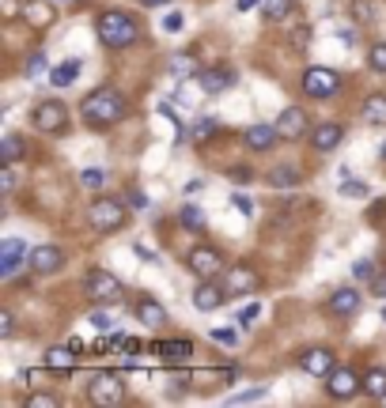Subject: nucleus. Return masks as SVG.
<instances>
[{
    "label": "nucleus",
    "mask_w": 386,
    "mask_h": 408,
    "mask_svg": "<svg viewBox=\"0 0 386 408\" xmlns=\"http://www.w3.org/2000/svg\"><path fill=\"white\" fill-rule=\"evenodd\" d=\"M80 114L87 129H110L125 117V98H121L118 87H98L80 103Z\"/></svg>",
    "instance_id": "1"
},
{
    "label": "nucleus",
    "mask_w": 386,
    "mask_h": 408,
    "mask_svg": "<svg viewBox=\"0 0 386 408\" xmlns=\"http://www.w3.org/2000/svg\"><path fill=\"white\" fill-rule=\"evenodd\" d=\"M98 42L106 49H129L137 42V19L125 12H103L98 16Z\"/></svg>",
    "instance_id": "2"
},
{
    "label": "nucleus",
    "mask_w": 386,
    "mask_h": 408,
    "mask_svg": "<svg viewBox=\"0 0 386 408\" xmlns=\"http://www.w3.org/2000/svg\"><path fill=\"white\" fill-rule=\"evenodd\" d=\"M87 223L98 235H110V231H118L125 223V204L118 201V197H98V201L87 208Z\"/></svg>",
    "instance_id": "3"
},
{
    "label": "nucleus",
    "mask_w": 386,
    "mask_h": 408,
    "mask_svg": "<svg viewBox=\"0 0 386 408\" xmlns=\"http://www.w3.org/2000/svg\"><path fill=\"white\" fill-rule=\"evenodd\" d=\"M84 288H87V295H91L95 303H118L121 295H125L121 280L114 276V272H106V269H91V272H87Z\"/></svg>",
    "instance_id": "4"
},
{
    "label": "nucleus",
    "mask_w": 386,
    "mask_h": 408,
    "mask_svg": "<svg viewBox=\"0 0 386 408\" xmlns=\"http://www.w3.org/2000/svg\"><path fill=\"white\" fill-rule=\"evenodd\" d=\"M341 91V76L334 69H307L303 72V95L307 98H334Z\"/></svg>",
    "instance_id": "5"
},
{
    "label": "nucleus",
    "mask_w": 386,
    "mask_h": 408,
    "mask_svg": "<svg viewBox=\"0 0 386 408\" xmlns=\"http://www.w3.org/2000/svg\"><path fill=\"white\" fill-rule=\"evenodd\" d=\"M121 397H125L121 374H114V371H95L91 374V401L95 404H121Z\"/></svg>",
    "instance_id": "6"
},
{
    "label": "nucleus",
    "mask_w": 386,
    "mask_h": 408,
    "mask_svg": "<svg viewBox=\"0 0 386 408\" xmlns=\"http://www.w3.org/2000/svg\"><path fill=\"white\" fill-rule=\"evenodd\" d=\"M186 269H190L197 280H216L224 261H220V253L212 246H197V250H190V257H186Z\"/></svg>",
    "instance_id": "7"
},
{
    "label": "nucleus",
    "mask_w": 386,
    "mask_h": 408,
    "mask_svg": "<svg viewBox=\"0 0 386 408\" xmlns=\"http://www.w3.org/2000/svg\"><path fill=\"white\" fill-rule=\"evenodd\" d=\"M35 129L38 132H61L64 121H69V110H64V103H57V98H46V103L35 106Z\"/></svg>",
    "instance_id": "8"
},
{
    "label": "nucleus",
    "mask_w": 386,
    "mask_h": 408,
    "mask_svg": "<svg viewBox=\"0 0 386 408\" xmlns=\"http://www.w3.org/2000/svg\"><path fill=\"white\" fill-rule=\"evenodd\" d=\"M300 367L307 374H314V378H329V371L337 367V359H334V351H329V348H307L300 356Z\"/></svg>",
    "instance_id": "9"
},
{
    "label": "nucleus",
    "mask_w": 386,
    "mask_h": 408,
    "mask_svg": "<svg viewBox=\"0 0 386 408\" xmlns=\"http://www.w3.org/2000/svg\"><path fill=\"white\" fill-rule=\"evenodd\" d=\"M360 374L356 371H348V367H334V371H329V385H326V390H329V397H337V401H348V397L352 393H356L360 390Z\"/></svg>",
    "instance_id": "10"
},
{
    "label": "nucleus",
    "mask_w": 386,
    "mask_h": 408,
    "mask_svg": "<svg viewBox=\"0 0 386 408\" xmlns=\"http://www.w3.org/2000/svg\"><path fill=\"white\" fill-rule=\"evenodd\" d=\"M23 257H30L27 246L19 238H8L4 246H0V280H12L19 272V264H23Z\"/></svg>",
    "instance_id": "11"
},
{
    "label": "nucleus",
    "mask_w": 386,
    "mask_h": 408,
    "mask_svg": "<svg viewBox=\"0 0 386 408\" xmlns=\"http://www.w3.org/2000/svg\"><path fill=\"white\" fill-rule=\"evenodd\" d=\"M224 299H227V288H220L216 280H201L197 284V291H193V306L197 310H220L224 306Z\"/></svg>",
    "instance_id": "12"
},
{
    "label": "nucleus",
    "mask_w": 386,
    "mask_h": 408,
    "mask_svg": "<svg viewBox=\"0 0 386 408\" xmlns=\"http://www.w3.org/2000/svg\"><path fill=\"white\" fill-rule=\"evenodd\" d=\"M27 264L38 272V276H50V272H57L61 264H64V253L57 246H38V250H30Z\"/></svg>",
    "instance_id": "13"
},
{
    "label": "nucleus",
    "mask_w": 386,
    "mask_h": 408,
    "mask_svg": "<svg viewBox=\"0 0 386 408\" xmlns=\"http://www.w3.org/2000/svg\"><path fill=\"white\" fill-rule=\"evenodd\" d=\"M224 288H227V295H254L258 291V272L246 269V264H239V269L227 272Z\"/></svg>",
    "instance_id": "14"
},
{
    "label": "nucleus",
    "mask_w": 386,
    "mask_h": 408,
    "mask_svg": "<svg viewBox=\"0 0 386 408\" xmlns=\"http://www.w3.org/2000/svg\"><path fill=\"white\" fill-rule=\"evenodd\" d=\"M197 83H201L205 95H224L227 87L235 83V72L231 69H205V72H197Z\"/></svg>",
    "instance_id": "15"
},
{
    "label": "nucleus",
    "mask_w": 386,
    "mask_h": 408,
    "mask_svg": "<svg viewBox=\"0 0 386 408\" xmlns=\"http://www.w3.org/2000/svg\"><path fill=\"white\" fill-rule=\"evenodd\" d=\"M303 129H307V114L300 106H288L280 114L277 121V132H280V140H295V136H303Z\"/></svg>",
    "instance_id": "16"
},
{
    "label": "nucleus",
    "mask_w": 386,
    "mask_h": 408,
    "mask_svg": "<svg viewBox=\"0 0 386 408\" xmlns=\"http://www.w3.org/2000/svg\"><path fill=\"white\" fill-rule=\"evenodd\" d=\"M280 140V132H277V125H250L246 129V136H242V144H246L250 151H266V148H273Z\"/></svg>",
    "instance_id": "17"
},
{
    "label": "nucleus",
    "mask_w": 386,
    "mask_h": 408,
    "mask_svg": "<svg viewBox=\"0 0 386 408\" xmlns=\"http://www.w3.org/2000/svg\"><path fill=\"white\" fill-rule=\"evenodd\" d=\"M341 140H345V129L341 125H334V121H326V125H318L314 132H311V144H314V151H334Z\"/></svg>",
    "instance_id": "18"
},
{
    "label": "nucleus",
    "mask_w": 386,
    "mask_h": 408,
    "mask_svg": "<svg viewBox=\"0 0 386 408\" xmlns=\"http://www.w3.org/2000/svg\"><path fill=\"white\" fill-rule=\"evenodd\" d=\"M360 303H363V295H360V291H352V288H341V291L329 295V310L341 314V317L356 314V310H360Z\"/></svg>",
    "instance_id": "19"
},
{
    "label": "nucleus",
    "mask_w": 386,
    "mask_h": 408,
    "mask_svg": "<svg viewBox=\"0 0 386 408\" xmlns=\"http://www.w3.org/2000/svg\"><path fill=\"white\" fill-rule=\"evenodd\" d=\"M137 317H140V325H152V329L167 325V310H163L156 299H140L137 303Z\"/></svg>",
    "instance_id": "20"
},
{
    "label": "nucleus",
    "mask_w": 386,
    "mask_h": 408,
    "mask_svg": "<svg viewBox=\"0 0 386 408\" xmlns=\"http://www.w3.org/2000/svg\"><path fill=\"white\" fill-rule=\"evenodd\" d=\"M167 363H182V359H190L193 356V340H163V344L156 348Z\"/></svg>",
    "instance_id": "21"
},
{
    "label": "nucleus",
    "mask_w": 386,
    "mask_h": 408,
    "mask_svg": "<svg viewBox=\"0 0 386 408\" xmlns=\"http://www.w3.org/2000/svg\"><path fill=\"white\" fill-rule=\"evenodd\" d=\"M363 121H368V125H386V95L363 98Z\"/></svg>",
    "instance_id": "22"
},
{
    "label": "nucleus",
    "mask_w": 386,
    "mask_h": 408,
    "mask_svg": "<svg viewBox=\"0 0 386 408\" xmlns=\"http://www.w3.org/2000/svg\"><path fill=\"white\" fill-rule=\"evenodd\" d=\"M72 351H76L72 344H69V348H50V351H46V367L69 374V371L76 367V356H72Z\"/></svg>",
    "instance_id": "23"
},
{
    "label": "nucleus",
    "mask_w": 386,
    "mask_h": 408,
    "mask_svg": "<svg viewBox=\"0 0 386 408\" xmlns=\"http://www.w3.org/2000/svg\"><path fill=\"white\" fill-rule=\"evenodd\" d=\"M363 393L375 397V401H386V371L382 367H375L363 374Z\"/></svg>",
    "instance_id": "24"
},
{
    "label": "nucleus",
    "mask_w": 386,
    "mask_h": 408,
    "mask_svg": "<svg viewBox=\"0 0 386 408\" xmlns=\"http://www.w3.org/2000/svg\"><path fill=\"white\" fill-rule=\"evenodd\" d=\"M76 76H80V61H64V64H57V69L50 72V83L53 87H69V83H76Z\"/></svg>",
    "instance_id": "25"
},
{
    "label": "nucleus",
    "mask_w": 386,
    "mask_h": 408,
    "mask_svg": "<svg viewBox=\"0 0 386 408\" xmlns=\"http://www.w3.org/2000/svg\"><path fill=\"white\" fill-rule=\"evenodd\" d=\"M288 12H292V0H261V16H266L269 23L288 19Z\"/></svg>",
    "instance_id": "26"
},
{
    "label": "nucleus",
    "mask_w": 386,
    "mask_h": 408,
    "mask_svg": "<svg viewBox=\"0 0 386 408\" xmlns=\"http://www.w3.org/2000/svg\"><path fill=\"white\" fill-rule=\"evenodd\" d=\"M300 178H303V174L295 167H277L269 174V185H273V190H288V185H300Z\"/></svg>",
    "instance_id": "27"
},
{
    "label": "nucleus",
    "mask_w": 386,
    "mask_h": 408,
    "mask_svg": "<svg viewBox=\"0 0 386 408\" xmlns=\"http://www.w3.org/2000/svg\"><path fill=\"white\" fill-rule=\"evenodd\" d=\"M375 16H379L375 0H352V19H356V23H375Z\"/></svg>",
    "instance_id": "28"
},
{
    "label": "nucleus",
    "mask_w": 386,
    "mask_h": 408,
    "mask_svg": "<svg viewBox=\"0 0 386 408\" xmlns=\"http://www.w3.org/2000/svg\"><path fill=\"white\" fill-rule=\"evenodd\" d=\"M23 16H27L35 27H46V23H53V8H50V4H38V0H35V4H27V8H23Z\"/></svg>",
    "instance_id": "29"
},
{
    "label": "nucleus",
    "mask_w": 386,
    "mask_h": 408,
    "mask_svg": "<svg viewBox=\"0 0 386 408\" xmlns=\"http://www.w3.org/2000/svg\"><path fill=\"white\" fill-rule=\"evenodd\" d=\"M178 219H182V227H190V231H201L205 227V216H201V208H197V204H182Z\"/></svg>",
    "instance_id": "30"
},
{
    "label": "nucleus",
    "mask_w": 386,
    "mask_h": 408,
    "mask_svg": "<svg viewBox=\"0 0 386 408\" xmlns=\"http://www.w3.org/2000/svg\"><path fill=\"white\" fill-rule=\"evenodd\" d=\"M103 182H106V174L98 170V167H87V170L80 174V185H84V190H103Z\"/></svg>",
    "instance_id": "31"
},
{
    "label": "nucleus",
    "mask_w": 386,
    "mask_h": 408,
    "mask_svg": "<svg viewBox=\"0 0 386 408\" xmlns=\"http://www.w3.org/2000/svg\"><path fill=\"white\" fill-rule=\"evenodd\" d=\"M212 132H216V121H208V117H201V121H197V125H193V132H190V140H193V144H201V140H208V136H212Z\"/></svg>",
    "instance_id": "32"
},
{
    "label": "nucleus",
    "mask_w": 386,
    "mask_h": 408,
    "mask_svg": "<svg viewBox=\"0 0 386 408\" xmlns=\"http://www.w3.org/2000/svg\"><path fill=\"white\" fill-rule=\"evenodd\" d=\"M352 276H356V280H375V276H379V269H375V261H356V264H352Z\"/></svg>",
    "instance_id": "33"
},
{
    "label": "nucleus",
    "mask_w": 386,
    "mask_h": 408,
    "mask_svg": "<svg viewBox=\"0 0 386 408\" xmlns=\"http://www.w3.org/2000/svg\"><path fill=\"white\" fill-rule=\"evenodd\" d=\"M368 64L375 72H386V42H379V46H371V53H368Z\"/></svg>",
    "instance_id": "34"
},
{
    "label": "nucleus",
    "mask_w": 386,
    "mask_h": 408,
    "mask_svg": "<svg viewBox=\"0 0 386 408\" xmlns=\"http://www.w3.org/2000/svg\"><path fill=\"white\" fill-rule=\"evenodd\" d=\"M27 404H30V408H57L61 401H57V397H50V393H30Z\"/></svg>",
    "instance_id": "35"
},
{
    "label": "nucleus",
    "mask_w": 386,
    "mask_h": 408,
    "mask_svg": "<svg viewBox=\"0 0 386 408\" xmlns=\"http://www.w3.org/2000/svg\"><path fill=\"white\" fill-rule=\"evenodd\" d=\"M19 159V136L16 132H8L4 136V163H16Z\"/></svg>",
    "instance_id": "36"
},
{
    "label": "nucleus",
    "mask_w": 386,
    "mask_h": 408,
    "mask_svg": "<svg viewBox=\"0 0 386 408\" xmlns=\"http://www.w3.org/2000/svg\"><path fill=\"white\" fill-rule=\"evenodd\" d=\"M231 208L242 212V216H254V201H250V197H242V193H231Z\"/></svg>",
    "instance_id": "37"
},
{
    "label": "nucleus",
    "mask_w": 386,
    "mask_h": 408,
    "mask_svg": "<svg viewBox=\"0 0 386 408\" xmlns=\"http://www.w3.org/2000/svg\"><path fill=\"white\" fill-rule=\"evenodd\" d=\"M190 72H197L190 57H174L171 61V76H190Z\"/></svg>",
    "instance_id": "38"
},
{
    "label": "nucleus",
    "mask_w": 386,
    "mask_h": 408,
    "mask_svg": "<svg viewBox=\"0 0 386 408\" xmlns=\"http://www.w3.org/2000/svg\"><path fill=\"white\" fill-rule=\"evenodd\" d=\"M266 397V390H246V393H235V397H227L231 404H250V401H261Z\"/></svg>",
    "instance_id": "39"
},
{
    "label": "nucleus",
    "mask_w": 386,
    "mask_h": 408,
    "mask_svg": "<svg viewBox=\"0 0 386 408\" xmlns=\"http://www.w3.org/2000/svg\"><path fill=\"white\" fill-rule=\"evenodd\" d=\"M42 69H46V53H30L27 57V76H38Z\"/></svg>",
    "instance_id": "40"
},
{
    "label": "nucleus",
    "mask_w": 386,
    "mask_h": 408,
    "mask_svg": "<svg viewBox=\"0 0 386 408\" xmlns=\"http://www.w3.org/2000/svg\"><path fill=\"white\" fill-rule=\"evenodd\" d=\"M341 193H345V197H368V182H345V185H341Z\"/></svg>",
    "instance_id": "41"
},
{
    "label": "nucleus",
    "mask_w": 386,
    "mask_h": 408,
    "mask_svg": "<svg viewBox=\"0 0 386 408\" xmlns=\"http://www.w3.org/2000/svg\"><path fill=\"white\" fill-rule=\"evenodd\" d=\"M307 42H311V27H295V30H292V46L303 49Z\"/></svg>",
    "instance_id": "42"
},
{
    "label": "nucleus",
    "mask_w": 386,
    "mask_h": 408,
    "mask_svg": "<svg viewBox=\"0 0 386 408\" xmlns=\"http://www.w3.org/2000/svg\"><path fill=\"white\" fill-rule=\"evenodd\" d=\"M258 314H261V306H258V303L242 306V310H239V325H250V322H254V317H258Z\"/></svg>",
    "instance_id": "43"
},
{
    "label": "nucleus",
    "mask_w": 386,
    "mask_h": 408,
    "mask_svg": "<svg viewBox=\"0 0 386 408\" xmlns=\"http://www.w3.org/2000/svg\"><path fill=\"white\" fill-rule=\"evenodd\" d=\"M91 325L98 329V333H110V329H114V322H110L103 310H95V314H91Z\"/></svg>",
    "instance_id": "44"
},
{
    "label": "nucleus",
    "mask_w": 386,
    "mask_h": 408,
    "mask_svg": "<svg viewBox=\"0 0 386 408\" xmlns=\"http://www.w3.org/2000/svg\"><path fill=\"white\" fill-rule=\"evenodd\" d=\"M182 23H186V19H182L178 12H174V16H167V19H163V30H167V35H178V30H182Z\"/></svg>",
    "instance_id": "45"
},
{
    "label": "nucleus",
    "mask_w": 386,
    "mask_h": 408,
    "mask_svg": "<svg viewBox=\"0 0 386 408\" xmlns=\"http://www.w3.org/2000/svg\"><path fill=\"white\" fill-rule=\"evenodd\" d=\"M16 333V322H12V314L8 310H0V337H12Z\"/></svg>",
    "instance_id": "46"
},
{
    "label": "nucleus",
    "mask_w": 386,
    "mask_h": 408,
    "mask_svg": "<svg viewBox=\"0 0 386 408\" xmlns=\"http://www.w3.org/2000/svg\"><path fill=\"white\" fill-rule=\"evenodd\" d=\"M212 340H220V344H235V340H239V333H235V329H216V333H212Z\"/></svg>",
    "instance_id": "47"
},
{
    "label": "nucleus",
    "mask_w": 386,
    "mask_h": 408,
    "mask_svg": "<svg viewBox=\"0 0 386 408\" xmlns=\"http://www.w3.org/2000/svg\"><path fill=\"white\" fill-rule=\"evenodd\" d=\"M12 185H16V174H12V163H4V178H0V190H4V193H12Z\"/></svg>",
    "instance_id": "48"
},
{
    "label": "nucleus",
    "mask_w": 386,
    "mask_h": 408,
    "mask_svg": "<svg viewBox=\"0 0 386 408\" xmlns=\"http://www.w3.org/2000/svg\"><path fill=\"white\" fill-rule=\"evenodd\" d=\"M371 295H379V299H386V272H379V276L371 280Z\"/></svg>",
    "instance_id": "49"
},
{
    "label": "nucleus",
    "mask_w": 386,
    "mask_h": 408,
    "mask_svg": "<svg viewBox=\"0 0 386 408\" xmlns=\"http://www.w3.org/2000/svg\"><path fill=\"white\" fill-rule=\"evenodd\" d=\"M231 178H235V182H250L254 170H250V167H231Z\"/></svg>",
    "instance_id": "50"
},
{
    "label": "nucleus",
    "mask_w": 386,
    "mask_h": 408,
    "mask_svg": "<svg viewBox=\"0 0 386 408\" xmlns=\"http://www.w3.org/2000/svg\"><path fill=\"white\" fill-rule=\"evenodd\" d=\"M250 8H261V0H235V12H250Z\"/></svg>",
    "instance_id": "51"
},
{
    "label": "nucleus",
    "mask_w": 386,
    "mask_h": 408,
    "mask_svg": "<svg viewBox=\"0 0 386 408\" xmlns=\"http://www.w3.org/2000/svg\"><path fill=\"white\" fill-rule=\"evenodd\" d=\"M144 204H148V197H144V193L137 190V193H133V208H144Z\"/></svg>",
    "instance_id": "52"
},
{
    "label": "nucleus",
    "mask_w": 386,
    "mask_h": 408,
    "mask_svg": "<svg viewBox=\"0 0 386 408\" xmlns=\"http://www.w3.org/2000/svg\"><path fill=\"white\" fill-rule=\"evenodd\" d=\"M144 8H163V4H171V0H140Z\"/></svg>",
    "instance_id": "53"
},
{
    "label": "nucleus",
    "mask_w": 386,
    "mask_h": 408,
    "mask_svg": "<svg viewBox=\"0 0 386 408\" xmlns=\"http://www.w3.org/2000/svg\"><path fill=\"white\" fill-rule=\"evenodd\" d=\"M53 4H69V0H53Z\"/></svg>",
    "instance_id": "54"
},
{
    "label": "nucleus",
    "mask_w": 386,
    "mask_h": 408,
    "mask_svg": "<svg viewBox=\"0 0 386 408\" xmlns=\"http://www.w3.org/2000/svg\"><path fill=\"white\" fill-rule=\"evenodd\" d=\"M382 322H386V306H382Z\"/></svg>",
    "instance_id": "55"
},
{
    "label": "nucleus",
    "mask_w": 386,
    "mask_h": 408,
    "mask_svg": "<svg viewBox=\"0 0 386 408\" xmlns=\"http://www.w3.org/2000/svg\"><path fill=\"white\" fill-rule=\"evenodd\" d=\"M382 159H386V144H382Z\"/></svg>",
    "instance_id": "56"
}]
</instances>
